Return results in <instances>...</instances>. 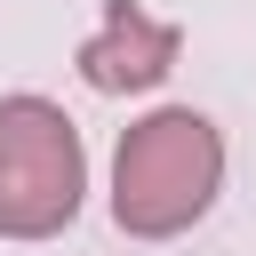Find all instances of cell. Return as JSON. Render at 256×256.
<instances>
[{
    "label": "cell",
    "mask_w": 256,
    "mask_h": 256,
    "mask_svg": "<svg viewBox=\"0 0 256 256\" xmlns=\"http://www.w3.org/2000/svg\"><path fill=\"white\" fill-rule=\"evenodd\" d=\"M224 184V136L208 112L192 104H168V112H144L120 152H112V224L136 232V240H176L184 224L208 216Z\"/></svg>",
    "instance_id": "1"
},
{
    "label": "cell",
    "mask_w": 256,
    "mask_h": 256,
    "mask_svg": "<svg viewBox=\"0 0 256 256\" xmlns=\"http://www.w3.org/2000/svg\"><path fill=\"white\" fill-rule=\"evenodd\" d=\"M176 48H184V32H176V24L144 16L136 0H112V8H104V24L80 40V80H88V88H104V96L160 88V80L176 72Z\"/></svg>",
    "instance_id": "3"
},
{
    "label": "cell",
    "mask_w": 256,
    "mask_h": 256,
    "mask_svg": "<svg viewBox=\"0 0 256 256\" xmlns=\"http://www.w3.org/2000/svg\"><path fill=\"white\" fill-rule=\"evenodd\" d=\"M88 152L48 96H0V240H48L80 216Z\"/></svg>",
    "instance_id": "2"
}]
</instances>
